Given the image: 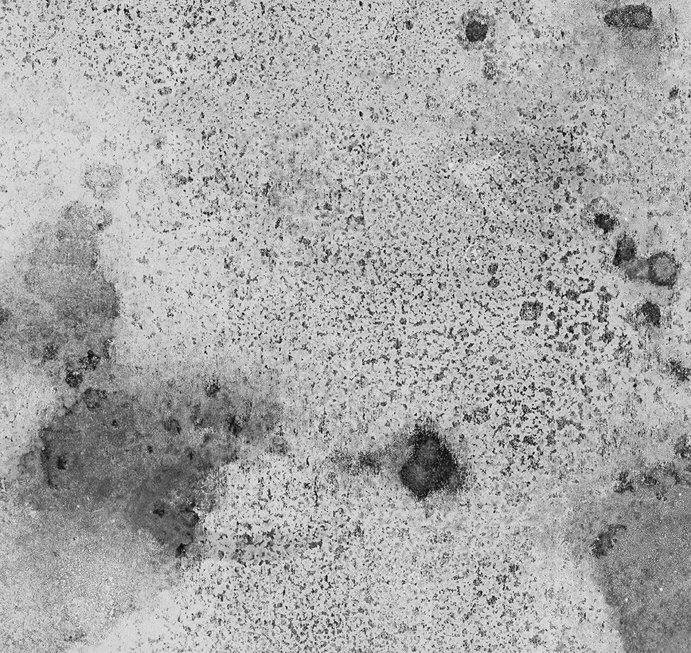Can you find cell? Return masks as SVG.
<instances>
[{"label":"cell","mask_w":691,"mask_h":653,"mask_svg":"<svg viewBox=\"0 0 691 653\" xmlns=\"http://www.w3.org/2000/svg\"><path fill=\"white\" fill-rule=\"evenodd\" d=\"M605 20L607 23L617 27L643 28L651 22L652 14L650 10L645 6H629L610 11Z\"/></svg>","instance_id":"3"},{"label":"cell","mask_w":691,"mask_h":653,"mask_svg":"<svg viewBox=\"0 0 691 653\" xmlns=\"http://www.w3.org/2000/svg\"><path fill=\"white\" fill-rule=\"evenodd\" d=\"M636 246L634 240L626 235H623L617 241L614 264L622 267L636 257Z\"/></svg>","instance_id":"5"},{"label":"cell","mask_w":691,"mask_h":653,"mask_svg":"<svg viewBox=\"0 0 691 653\" xmlns=\"http://www.w3.org/2000/svg\"><path fill=\"white\" fill-rule=\"evenodd\" d=\"M415 458L407 472L413 490L427 495L456 487L461 480L459 464L449 447L435 433H423L414 451Z\"/></svg>","instance_id":"1"},{"label":"cell","mask_w":691,"mask_h":653,"mask_svg":"<svg viewBox=\"0 0 691 653\" xmlns=\"http://www.w3.org/2000/svg\"><path fill=\"white\" fill-rule=\"evenodd\" d=\"M121 175L114 166H91L85 171L84 182L97 197L108 199L118 191Z\"/></svg>","instance_id":"2"},{"label":"cell","mask_w":691,"mask_h":653,"mask_svg":"<svg viewBox=\"0 0 691 653\" xmlns=\"http://www.w3.org/2000/svg\"><path fill=\"white\" fill-rule=\"evenodd\" d=\"M647 280L659 284H672L677 276L678 266L674 258L666 252H659L647 259Z\"/></svg>","instance_id":"4"}]
</instances>
